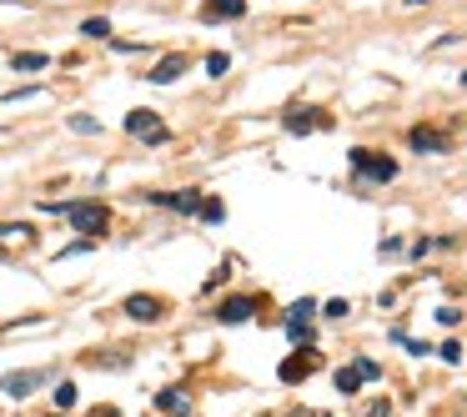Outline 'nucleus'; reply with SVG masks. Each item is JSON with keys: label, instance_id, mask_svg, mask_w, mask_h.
I'll return each mask as SVG.
<instances>
[{"label": "nucleus", "instance_id": "f257e3e1", "mask_svg": "<svg viewBox=\"0 0 467 417\" xmlns=\"http://www.w3.org/2000/svg\"><path fill=\"white\" fill-rule=\"evenodd\" d=\"M46 212H60L76 232L86 237H101L105 221H111V212H105V201H46Z\"/></svg>", "mask_w": 467, "mask_h": 417}, {"label": "nucleus", "instance_id": "f03ea898", "mask_svg": "<svg viewBox=\"0 0 467 417\" xmlns=\"http://www.w3.org/2000/svg\"><path fill=\"white\" fill-rule=\"evenodd\" d=\"M126 131L141 136V141H151V146L171 141V131H166V121H161L156 111H126Z\"/></svg>", "mask_w": 467, "mask_h": 417}, {"label": "nucleus", "instance_id": "7ed1b4c3", "mask_svg": "<svg viewBox=\"0 0 467 417\" xmlns=\"http://www.w3.org/2000/svg\"><path fill=\"white\" fill-rule=\"evenodd\" d=\"M352 171L367 176V181H392L397 176V161L392 156H372V151H352Z\"/></svg>", "mask_w": 467, "mask_h": 417}, {"label": "nucleus", "instance_id": "20e7f679", "mask_svg": "<svg viewBox=\"0 0 467 417\" xmlns=\"http://www.w3.org/2000/svg\"><path fill=\"white\" fill-rule=\"evenodd\" d=\"M40 382H51V372H46V367H31V372H6V377H0V392H10V398H31V392H35Z\"/></svg>", "mask_w": 467, "mask_h": 417}, {"label": "nucleus", "instance_id": "39448f33", "mask_svg": "<svg viewBox=\"0 0 467 417\" xmlns=\"http://www.w3.org/2000/svg\"><path fill=\"white\" fill-rule=\"evenodd\" d=\"M146 201H151V206H171V212H181V216L201 212V192H146Z\"/></svg>", "mask_w": 467, "mask_h": 417}, {"label": "nucleus", "instance_id": "423d86ee", "mask_svg": "<svg viewBox=\"0 0 467 417\" xmlns=\"http://www.w3.org/2000/svg\"><path fill=\"white\" fill-rule=\"evenodd\" d=\"M282 126H287L291 136H302V131H322V126H332V116H316L312 106H291Z\"/></svg>", "mask_w": 467, "mask_h": 417}, {"label": "nucleus", "instance_id": "0eeeda50", "mask_svg": "<svg viewBox=\"0 0 467 417\" xmlns=\"http://www.w3.org/2000/svg\"><path fill=\"white\" fill-rule=\"evenodd\" d=\"M126 317L131 322H161V297H146V291L126 297Z\"/></svg>", "mask_w": 467, "mask_h": 417}, {"label": "nucleus", "instance_id": "6e6552de", "mask_svg": "<svg viewBox=\"0 0 467 417\" xmlns=\"http://www.w3.org/2000/svg\"><path fill=\"white\" fill-rule=\"evenodd\" d=\"M246 15V0H206L201 6V20L211 26V20H241Z\"/></svg>", "mask_w": 467, "mask_h": 417}, {"label": "nucleus", "instance_id": "1a4fd4ad", "mask_svg": "<svg viewBox=\"0 0 467 417\" xmlns=\"http://www.w3.org/2000/svg\"><path fill=\"white\" fill-rule=\"evenodd\" d=\"M251 312H257V302L251 297H226L221 307H216V322H226V327H237V322H246Z\"/></svg>", "mask_w": 467, "mask_h": 417}, {"label": "nucleus", "instance_id": "9d476101", "mask_svg": "<svg viewBox=\"0 0 467 417\" xmlns=\"http://www.w3.org/2000/svg\"><path fill=\"white\" fill-rule=\"evenodd\" d=\"M156 407H161V412H171V417H191V398H186V387H161V392H156Z\"/></svg>", "mask_w": 467, "mask_h": 417}, {"label": "nucleus", "instance_id": "9b49d317", "mask_svg": "<svg viewBox=\"0 0 467 417\" xmlns=\"http://www.w3.org/2000/svg\"><path fill=\"white\" fill-rule=\"evenodd\" d=\"M407 146L427 156V151H448V136H442V131H427V126H417V131L407 136Z\"/></svg>", "mask_w": 467, "mask_h": 417}, {"label": "nucleus", "instance_id": "f8f14e48", "mask_svg": "<svg viewBox=\"0 0 467 417\" xmlns=\"http://www.w3.org/2000/svg\"><path fill=\"white\" fill-rule=\"evenodd\" d=\"M181 71H186V56H166V60H161V66H156L151 76H146V80H151V86H171V80H176Z\"/></svg>", "mask_w": 467, "mask_h": 417}, {"label": "nucleus", "instance_id": "ddd939ff", "mask_svg": "<svg viewBox=\"0 0 467 417\" xmlns=\"http://www.w3.org/2000/svg\"><path fill=\"white\" fill-rule=\"evenodd\" d=\"M302 372H316V357H312V352H296L291 362H282V382H296Z\"/></svg>", "mask_w": 467, "mask_h": 417}, {"label": "nucleus", "instance_id": "4468645a", "mask_svg": "<svg viewBox=\"0 0 467 417\" xmlns=\"http://www.w3.org/2000/svg\"><path fill=\"white\" fill-rule=\"evenodd\" d=\"M35 232L26 221H10V226H0V252H6V246H20V241H31Z\"/></svg>", "mask_w": 467, "mask_h": 417}, {"label": "nucleus", "instance_id": "2eb2a0df", "mask_svg": "<svg viewBox=\"0 0 467 417\" xmlns=\"http://www.w3.org/2000/svg\"><path fill=\"white\" fill-rule=\"evenodd\" d=\"M10 66H15V71H46V66H51V56H40V51H20Z\"/></svg>", "mask_w": 467, "mask_h": 417}, {"label": "nucleus", "instance_id": "dca6fc26", "mask_svg": "<svg viewBox=\"0 0 467 417\" xmlns=\"http://www.w3.org/2000/svg\"><path fill=\"white\" fill-rule=\"evenodd\" d=\"M312 312H316V302H312V297H307V302H291V307H287V327H307Z\"/></svg>", "mask_w": 467, "mask_h": 417}, {"label": "nucleus", "instance_id": "f3484780", "mask_svg": "<svg viewBox=\"0 0 467 417\" xmlns=\"http://www.w3.org/2000/svg\"><path fill=\"white\" fill-rule=\"evenodd\" d=\"M80 35H91V40H111V20H105V15H91L86 26H80Z\"/></svg>", "mask_w": 467, "mask_h": 417}, {"label": "nucleus", "instance_id": "a211bd4d", "mask_svg": "<svg viewBox=\"0 0 467 417\" xmlns=\"http://www.w3.org/2000/svg\"><path fill=\"white\" fill-rule=\"evenodd\" d=\"M357 387H362V377H357V367H342V372H337V392H347V398H352Z\"/></svg>", "mask_w": 467, "mask_h": 417}, {"label": "nucleus", "instance_id": "6ab92c4d", "mask_svg": "<svg viewBox=\"0 0 467 417\" xmlns=\"http://www.w3.org/2000/svg\"><path fill=\"white\" fill-rule=\"evenodd\" d=\"M76 398H80V392H76V382H56V407H60V412H66V407H76Z\"/></svg>", "mask_w": 467, "mask_h": 417}, {"label": "nucleus", "instance_id": "aec40b11", "mask_svg": "<svg viewBox=\"0 0 467 417\" xmlns=\"http://www.w3.org/2000/svg\"><path fill=\"white\" fill-rule=\"evenodd\" d=\"M226 71H231V56L211 51V56H206V76H226Z\"/></svg>", "mask_w": 467, "mask_h": 417}, {"label": "nucleus", "instance_id": "412c9836", "mask_svg": "<svg viewBox=\"0 0 467 417\" xmlns=\"http://www.w3.org/2000/svg\"><path fill=\"white\" fill-rule=\"evenodd\" d=\"M71 131H80V136H96V131H101V121H96V116H71Z\"/></svg>", "mask_w": 467, "mask_h": 417}, {"label": "nucleus", "instance_id": "4be33fe9", "mask_svg": "<svg viewBox=\"0 0 467 417\" xmlns=\"http://www.w3.org/2000/svg\"><path fill=\"white\" fill-rule=\"evenodd\" d=\"M196 216H201V221H221V216H226V206H221V201H201V212H196Z\"/></svg>", "mask_w": 467, "mask_h": 417}, {"label": "nucleus", "instance_id": "5701e85b", "mask_svg": "<svg viewBox=\"0 0 467 417\" xmlns=\"http://www.w3.org/2000/svg\"><path fill=\"white\" fill-rule=\"evenodd\" d=\"M357 377H362V382H377V377H382V367H377L372 357H362V362H357Z\"/></svg>", "mask_w": 467, "mask_h": 417}, {"label": "nucleus", "instance_id": "b1692460", "mask_svg": "<svg viewBox=\"0 0 467 417\" xmlns=\"http://www.w3.org/2000/svg\"><path fill=\"white\" fill-rule=\"evenodd\" d=\"M322 312H327V317H337V322H342V317H347V312H352V307H347V302H342V297H337V302H327V307H322Z\"/></svg>", "mask_w": 467, "mask_h": 417}, {"label": "nucleus", "instance_id": "393cba45", "mask_svg": "<svg viewBox=\"0 0 467 417\" xmlns=\"http://www.w3.org/2000/svg\"><path fill=\"white\" fill-rule=\"evenodd\" d=\"M437 322H442V327H457V322H462V312H457V307H442V312H437Z\"/></svg>", "mask_w": 467, "mask_h": 417}, {"label": "nucleus", "instance_id": "a878e982", "mask_svg": "<svg viewBox=\"0 0 467 417\" xmlns=\"http://www.w3.org/2000/svg\"><path fill=\"white\" fill-rule=\"evenodd\" d=\"M31 96H40V86H20V91H10L6 101H31Z\"/></svg>", "mask_w": 467, "mask_h": 417}, {"label": "nucleus", "instance_id": "bb28decb", "mask_svg": "<svg viewBox=\"0 0 467 417\" xmlns=\"http://www.w3.org/2000/svg\"><path fill=\"white\" fill-rule=\"evenodd\" d=\"M407 6H422V0H407Z\"/></svg>", "mask_w": 467, "mask_h": 417}, {"label": "nucleus", "instance_id": "cd10ccee", "mask_svg": "<svg viewBox=\"0 0 467 417\" xmlns=\"http://www.w3.org/2000/svg\"><path fill=\"white\" fill-rule=\"evenodd\" d=\"M462 86H467V71H462Z\"/></svg>", "mask_w": 467, "mask_h": 417}]
</instances>
